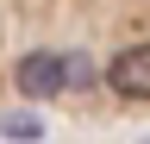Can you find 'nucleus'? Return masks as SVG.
<instances>
[{
	"instance_id": "obj_1",
	"label": "nucleus",
	"mask_w": 150,
	"mask_h": 144,
	"mask_svg": "<svg viewBox=\"0 0 150 144\" xmlns=\"http://www.w3.org/2000/svg\"><path fill=\"white\" fill-rule=\"evenodd\" d=\"M13 82H19V94H25V100H56V94H69L63 57H56V50H25L19 69H13Z\"/></svg>"
},
{
	"instance_id": "obj_2",
	"label": "nucleus",
	"mask_w": 150,
	"mask_h": 144,
	"mask_svg": "<svg viewBox=\"0 0 150 144\" xmlns=\"http://www.w3.org/2000/svg\"><path fill=\"white\" fill-rule=\"evenodd\" d=\"M100 82L119 100H150V44H125L119 57L100 69Z\"/></svg>"
},
{
	"instance_id": "obj_3",
	"label": "nucleus",
	"mask_w": 150,
	"mask_h": 144,
	"mask_svg": "<svg viewBox=\"0 0 150 144\" xmlns=\"http://www.w3.org/2000/svg\"><path fill=\"white\" fill-rule=\"evenodd\" d=\"M63 82H69V94H88V88H100V63L88 50H75V57H63Z\"/></svg>"
},
{
	"instance_id": "obj_4",
	"label": "nucleus",
	"mask_w": 150,
	"mask_h": 144,
	"mask_svg": "<svg viewBox=\"0 0 150 144\" xmlns=\"http://www.w3.org/2000/svg\"><path fill=\"white\" fill-rule=\"evenodd\" d=\"M0 138H13V144H38V138H44V119L13 106V113H0Z\"/></svg>"
}]
</instances>
